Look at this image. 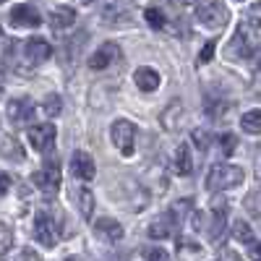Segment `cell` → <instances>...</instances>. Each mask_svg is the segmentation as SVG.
Here are the masks:
<instances>
[{
  "mask_svg": "<svg viewBox=\"0 0 261 261\" xmlns=\"http://www.w3.org/2000/svg\"><path fill=\"white\" fill-rule=\"evenodd\" d=\"M241 183H243V170L235 165H217V167H212L209 178H206L209 191H227Z\"/></svg>",
  "mask_w": 261,
  "mask_h": 261,
  "instance_id": "1",
  "label": "cell"
},
{
  "mask_svg": "<svg viewBox=\"0 0 261 261\" xmlns=\"http://www.w3.org/2000/svg\"><path fill=\"white\" fill-rule=\"evenodd\" d=\"M227 6L222 3V0H204V3L199 6V13H196V18H199V24L206 27V29H220L227 24Z\"/></svg>",
  "mask_w": 261,
  "mask_h": 261,
  "instance_id": "2",
  "label": "cell"
},
{
  "mask_svg": "<svg viewBox=\"0 0 261 261\" xmlns=\"http://www.w3.org/2000/svg\"><path fill=\"white\" fill-rule=\"evenodd\" d=\"M32 183L45 196H55L58 188H60V165L58 162H45L32 175Z\"/></svg>",
  "mask_w": 261,
  "mask_h": 261,
  "instance_id": "3",
  "label": "cell"
},
{
  "mask_svg": "<svg viewBox=\"0 0 261 261\" xmlns=\"http://www.w3.org/2000/svg\"><path fill=\"white\" fill-rule=\"evenodd\" d=\"M110 136H113V144L123 151L125 157H130L134 154V141H136V125L130 123V120H125V118H120V120H115L113 123V128H110Z\"/></svg>",
  "mask_w": 261,
  "mask_h": 261,
  "instance_id": "4",
  "label": "cell"
},
{
  "mask_svg": "<svg viewBox=\"0 0 261 261\" xmlns=\"http://www.w3.org/2000/svg\"><path fill=\"white\" fill-rule=\"evenodd\" d=\"M29 144L42 151V154H47V151L55 146V125L53 123H39V125H32L29 128Z\"/></svg>",
  "mask_w": 261,
  "mask_h": 261,
  "instance_id": "5",
  "label": "cell"
},
{
  "mask_svg": "<svg viewBox=\"0 0 261 261\" xmlns=\"http://www.w3.org/2000/svg\"><path fill=\"white\" fill-rule=\"evenodd\" d=\"M8 21H11V27H18V29H34V27L42 24V16L37 13L34 6L21 3V6H13V8H11Z\"/></svg>",
  "mask_w": 261,
  "mask_h": 261,
  "instance_id": "6",
  "label": "cell"
},
{
  "mask_svg": "<svg viewBox=\"0 0 261 261\" xmlns=\"http://www.w3.org/2000/svg\"><path fill=\"white\" fill-rule=\"evenodd\" d=\"M34 238L42 243V246H47L53 248L55 241H58V232H55V222H53V217L47 212H37L34 217Z\"/></svg>",
  "mask_w": 261,
  "mask_h": 261,
  "instance_id": "7",
  "label": "cell"
},
{
  "mask_svg": "<svg viewBox=\"0 0 261 261\" xmlns=\"http://www.w3.org/2000/svg\"><path fill=\"white\" fill-rule=\"evenodd\" d=\"M8 118H11V123H13L16 128L29 125V123L34 120V105H32V99H27V97L11 99V102H8Z\"/></svg>",
  "mask_w": 261,
  "mask_h": 261,
  "instance_id": "8",
  "label": "cell"
},
{
  "mask_svg": "<svg viewBox=\"0 0 261 261\" xmlns=\"http://www.w3.org/2000/svg\"><path fill=\"white\" fill-rule=\"evenodd\" d=\"M120 55H123V50L115 45V42H107V45H102V47L89 58V68H92V71H105V68H110L115 60H120Z\"/></svg>",
  "mask_w": 261,
  "mask_h": 261,
  "instance_id": "9",
  "label": "cell"
},
{
  "mask_svg": "<svg viewBox=\"0 0 261 261\" xmlns=\"http://www.w3.org/2000/svg\"><path fill=\"white\" fill-rule=\"evenodd\" d=\"M24 53H27V60L37 65V63H45L47 58H53V45L42 37H32L24 45Z\"/></svg>",
  "mask_w": 261,
  "mask_h": 261,
  "instance_id": "10",
  "label": "cell"
},
{
  "mask_svg": "<svg viewBox=\"0 0 261 261\" xmlns=\"http://www.w3.org/2000/svg\"><path fill=\"white\" fill-rule=\"evenodd\" d=\"M175 222H178L175 212H165L162 217H157V220L149 225V238H154V241H165V238H170L172 232H175Z\"/></svg>",
  "mask_w": 261,
  "mask_h": 261,
  "instance_id": "11",
  "label": "cell"
},
{
  "mask_svg": "<svg viewBox=\"0 0 261 261\" xmlns=\"http://www.w3.org/2000/svg\"><path fill=\"white\" fill-rule=\"evenodd\" d=\"M71 170H73V175L81 178V180H94V175H97L94 160L86 154V151H73V157H71Z\"/></svg>",
  "mask_w": 261,
  "mask_h": 261,
  "instance_id": "12",
  "label": "cell"
},
{
  "mask_svg": "<svg viewBox=\"0 0 261 261\" xmlns=\"http://www.w3.org/2000/svg\"><path fill=\"white\" fill-rule=\"evenodd\" d=\"M134 81H136V86H139V89L141 92H154V89H160V73L154 71V68H146V65H144V68H139L136 73H134Z\"/></svg>",
  "mask_w": 261,
  "mask_h": 261,
  "instance_id": "13",
  "label": "cell"
},
{
  "mask_svg": "<svg viewBox=\"0 0 261 261\" xmlns=\"http://www.w3.org/2000/svg\"><path fill=\"white\" fill-rule=\"evenodd\" d=\"M94 230H97V235L102 238V241H107V243H118L120 238H123V227L115 222V220H97V225H94Z\"/></svg>",
  "mask_w": 261,
  "mask_h": 261,
  "instance_id": "14",
  "label": "cell"
},
{
  "mask_svg": "<svg viewBox=\"0 0 261 261\" xmlns=\"http://www.w3.org/2000/svg\"><path fill=\"white\" fill-rule=\"evenodd\" d=\"M230 53L238 55V58L251 55V32L246 27H238V32H235V37L230 42Z\"/></svg>",
  "mask_w": 261,
  "mask_h": 261,
  "instance_id": "15",
  "label": "cell"
},
{
  "mask_svg": "<svg viewBox=\"0 0 261 261\" xmlns=\"http://www.w3.org/2000/svg\"><path fill=\"white\" fill-rule=\"evenodd\" d=\"M204 256V248L191 241V238H178V258L180 261H201Z\"/></svg>",
  "mask_w": 261,
  "mask_h": 261,
  "instance_id": "16",
  "label": "cell"
},
{
  "mask_svg": "<svg viewBox=\"0 0 261 261\" xmlns=\"http://www.w3.org/2000/svg\"><path fill=\"white\" fill-rule=\"evenodd\" d=\"M73 199L79 204V212L84 220H92V214H94V193L89 188H73Z\"/></svg>",
  "mask_w": 261,
  "mask_h": 261,
  "instance_id": "17",
  "label": "cell"
},
{
  "mask_svg": "<svg viewBox=\"0 0 261 261\" xmlns=\"http://www.w3.org/2000/svg\"><path fill=\"white\" fill-rule=\"evenodd\" d=\"M50 24H53V29H68V27H73L76 24V11L73 8H65V6L53 8Z\"/></svg>",
  "mask_w": 261,
  "mask_h": 261,
  "instance_id": "18",
  "label": "cell"
},
{
  "mask_svg": "<svg viewBox=\"0 0 261 261\" xmlns=\"http://www.w3.org/2000/svg\"><path fill=\"white\" fill-rule=\"evenodd\" d=\"M186 115V110H183V105L180 102H172L167 110L162 113V125H165V130H178L180 128V118Z\"/></svg>",
  "mask_w": 261,
  "mask_h": 261,
  "instance_id": "19",
  "label": "cell"
},
{
  "mask_svg": "<svg viewBox=\"0 0 261 261\" xmlns=\"http://www.w3.org/2000/svg\"><path fill=\"white\" fill-rule=\"evenodd\" d=\"M172 167H175V172H180V175H188V172L193 170V162H191V151H188V144H180L175 149V157H172Z\"/></svg>",
  "mask_w": 261,
  "mask_h": 261,
  "instance_id": "20",
  "label": "cell"
},
{
  "mask_svg": "<svg viewBox=\"0 0 261 261\" xmlns=\"http://www.w3.org/2000/svg\"><path fill=\"white\" fill-rule=\"evenodd\" d=\"M241 125H243V130L246 134H261V110H248V113H243V118H241Z\"/></svg>",
  "mask_w": 261,
  "mask_h": 261,
  "instance_id": "21",
  "label": "cell"
},
{
  "mask_svg": "<svg viewBox=\"0 0 261 261\" xmlns=\"http://www.w3.org/2000/svg\"><path fill=\"white\" fill-rule=\"evenodd\" d=\"M144 16H146V21H149V27H151V29H165V27H167L165 11H162L160 6H149V8L144 11Z\"/></svg>",
  "mask_w": 261,
  "mask_h": 261,
  "instance_id": "22",
  "label": "cell"
},
{
  "mask_svg": "<svg viewBox=\"0 0 261 261\" xmlns=\"http://www.w3.org/2000/svg\"><path fill=\"white\" fill-rule=\"evenodd\" d=\"M232 238H235L238 243L251 246V243H253V230H251V225L243 222V220H238V222L232 225Z\"/></svg>",
  "mask_w": 261,
  "mask_h": 261,
  "instance_id": "23",
  "label": "cell"
},
{
  "mask_svg": "<svg viewBox=\"0 0 261 261\" xmlns=\"http://www.w3.org/2000/svg\"><path fill=\"white\" fill-rule=\"evenodd\" d=\"M11 246H13V232H11L8 225L0 222V256H6Z\"/></svg>",
  "mask_w": 261,
  "mask_h": 261,
  "instance_id": "24",
  "label": "cell"
},
{
  "mask_svg": "<svg viewBox=\"0 0 261 261\" xmlns=\"http://www.w3.org/2000/svg\"><path fill=\"white\" fill-rule=\"evenodd\" d=\"M0 151H3L6 157H16V160H24V151H21V146L13 141V139H6L3 144H0Z\"/></svg>",
  "mask_w": 261,
  "mask_h": 261,
  "instance_id": "25",
  "label": "cell"
},
{
  "mask_svg": "<svg viewBox=\"0 0 261 261\" xmlns=\"http://www.w3.org/2000/svg\"><path fill=\"white\" fill-rule=\"evenodd\" d=\"M60 110H63L60 97H58V94H50V97L45 99V115H47V118H55V115H60Z\"/></svg>",
  "mask_w": 261,
  "mask_h": 261,
  "instance_id": "26",
  "label": "cell"
},
{
  "mask_svg": "<svg viewBox=\"0 0 261 261\" xmlns=\"http://www.w3.org/2000/svg\"><path fill=\"white\" fill-rule=\"evenodd\" d=\"M214 50H217V42H214V39L206 42V45L201 47V53H199V60H196V65H206V63L214 58Z\"/></svg>",
  "mask_w": 261,
  "mask_h": 261,
  "instance_id": "27",
  "label": "cell"
},
{
  "mask_svg": "<svg viewBox=\"0 0 261 261\" xmlns=\"http://www.w3.org/2000/svg\"><path fill=\"white\" fill-rule=\"evenodd\" d=\"M246 18H248L251 27H258V29H261V3H253V6L248 8Z\"/></svg>",
  "mask_w": 261,
  "mask_h": 261,
  "instance_id": "28",
  "label": "cell"
},
{
  "mask_svg": "<svg viewBox=\"0 0 261 261\" xmlns=\"http://www.w3.org/2000/svg\"><path fill=\"white\" fill-rule=\"evenodd\" d=\"M193 141H196V146H199L201 151H206L209 144H212V141H209V134H206V130H201V128L193 130Z\"/></svg>",
  "mask_w": 261,
  "mask_h": 261,
  "instance_id": "29",
  "label": "cell"
},
{
  "mask_svg": "<svg viewBox=\"0 0 261 261\" xmlns=\"http://www.w3.org/2000/svg\"><path fill=\"white\" fill-rule=\"evenodd\" d=\"M146 261H170V253L165 251V248H149L146 251Z\"/></svg>",
  "mask_w": 261,
  "mask_h": 261,
  "instance_id": "30",
  "label": "cell"
},
{
  "mask_svg": "<svg viewBox=\"0 0 261 261\" xmlns=\"http://www.w3.org/2000/svg\"><path fill=\"white\" fill-rule=\"evenodd\" d=\"M220 146H222V151L230 157L232 151H235V136L232 134H225V136H220Z\"/></svg>",
  "mask_w": 261,
  "mask_h": 261,
  "instance_id": "31",
  "label": "cell"
},
{
  "mask_svg": "<svg viewBox=\"0 0 261 261\" xmlns=\"http://www.w3.org/2000/svg\"><path fill=\"white\" fill-rule=\"evenodd\" d=\"M248 256H251L253 261H261V243H251V251H248Z\"/></svg>",
  "mask_w": 261,
  "mask_h": 261,
  "instance_id": "32",
  "label": "cell"
},
{
  "mask_svg": "<svg viewBox=\"0 0 261 261\" xmlns=\"http://www.w3.org/2000/svg\"><path fill=\"white\" fill-rule=\"evenodd\" d=\"M8 188H11V178L8 175H0V196H3Z\"/></svg>",
  "mask_w": 261,
  "mask_h": 261,
  "instance_id": "33",
  "label": "cell"
},
{
  "mask_svg": "<svg viewBox=\"0 0 261 261\" xmlns=\"http://www.w3.org/2000/svg\"><path fill=\"white\" fill-rule=\"evenodd\" d=\"M3 92H6V76H3V71H0V97H3Z\"/></svg>",
  "mask_w": 261,
  "mask_h": 261,
  "instance_id": "34",
  "label": "cell"
},
{
  "mask_svg": "<svg viewBox=\"0 0 261 261\" xmlns=\"http://www.w3.org/2000/svg\"><path fill=\"white\" fill-rule=\"evenodd\" d=\"M178 3H183V6H196L199 0H178Z\"/></svg>",
  "mask_w": 261,
  "mask_h": 261,
  "instance_id": "35",
  "label": "cell"
},
{
  "mask_svg": "<svg viewBox=\"0 0 261 261\" xmlns=\"http://www.w3.org/2000/svg\"><path fill=\"white\" fill-rule=\"evenodd\" d=\"M256 65L261 68V47H258V53H256Z\"/></svg>",
  "mask_w": 261,
  "mask_h": 261,
  "instance_id": "36",
  "label": "cell"
},
{
  "mask_svg": "<svg viewBox=\"0 0 261 261\" xmlns=\"http://www.w3.org/2000/svg\"><path fill=\"white\" fill-rule=\"evenodd\" d=\"M81 3H94V0H81Z\"/></svg>",
  "mask_w": 261,
  "mask_h": 261,
  "instance_id": "37",
  "label": "cell"
},
{
  "mask_svg": "<svg viewBox=\"0 0 261 261\" xmlns=\"http://www.w3.org/2000/svg\"><path fill=\"white\" fill-rule=\"evenodd\" d=\"M0 37H3V27H0Z\"/></svg>",
  "mask_w": 261,
  "mask_h": 261,
  "instance_id": "38",
  "label": "cell"
},
{
  "mask_svg": "<svg viewBox=\"0 0 261 261\" xmlns=\"http://www.w3.org/2000/svg\"><path fill=\"white\" fill-rule=\"evenodd\" d=\"M0 3H6V0H0Z\"/></svg>",
  "mask_w": 261,
  "mask_h": 261,
  "instance_id": "39",
  "label": "cell"
}]
</instances>
